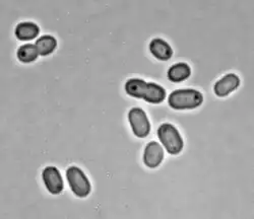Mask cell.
<instances>
[{
    "mask_svg": "<svg viewBox=\"0 0 254 219\" xmlns=\"http://www.w3.org/2000/svg\"><path fill=\"white\" fill-rule=\"evenodd\" d=\"M126 94L136 98L142 99L150 104H161L166 99V91L163 86L154 82H146L139 78L128 79L125 83Z\"/></svg>",
    "mask_w": 254,
    "mask_h": 219,
    "instance_id": "6da1fadb",
    "label": "cell"
},
{
    "mask_svg": "<svg viewBox=\"0 0 254 219\" xmlns=\"http://www.w3.org/2000/svg\"><path fill=\"white\" fill-rule=\"evenodd\" d=\"M203 96L200 92L192 89L174 91L168 99V104L173 110H193L201 106Z\"/></svg>",
    "mask_w": 254,
    "mask_h": 219,
    "instance_id": "7a4b0ae2",
    "label": "cell"
},
{
    "mask_svg": "<svg viewBox=\"0 0 254 219\" xmlns=\"http://www.w3.org/2000/svg\"><path fill=\"white\" fill-rule=\"evenodd\" d=\"M158 137L168 153L177 156L182 151L184 142L175 126L169 123L162 124L158 129Z\"/></svg>",
    "mask_w": 254,
    "mask_h": 219,
    "instance_id": "3957f363",
    "label": "cell"
},
{
    "mask_svg": "<svg viewBox=\"0 0 254 219\" xmlns=\"http://www.w3.org/2000/svg\"><path fill=\"white\" fill-rule=\"evenodd\" d=\"M66 179L72 193L79 197L86 198L91 193L92 186L84 172L77 166H70L66 170Z\"/></svg>",
    "mask_w": 254,
    "mask_h": 219,
    "instance_id": "277c9868",
    "label": "cell"
},
{
    "mask_svg": "<svg viewBox=\"0 0 254 219\" xmlns=\"http://www.w3.org/2000/svg\"><path fill=\"white\" fill-rule=\"evenodd\" d=\"M128 121L130 123L133 134L138 138H144L151 132V123L145 112L140 108H132L128 113Z\"/></svg>",
    "mask_w": 254,
    "mask_h": 219,
    "instance_id": "5b68a950",
    "label": "cell"
},
{
    "mask_svg": "<svg viewBox=\"0 0 254 219\" xmlns=\"http://www.w3.org/2000/svg\"><path fill=\"white\" fill-rule=\"evenodd\" d=\"M42 179L45 184L46 189L53 195H58L63 191L64 185L60 174V171L55 166H47L42 172Z\"/></svg>",
    "mask_w": 254,
    "mask_h": 219,
    "instance_id": "8992f818",
    "label": "cell"
},
{
    "mask_svg": "<svg viewBox=\"0 0 254 219\" xmlns=\"http://www.w3.org/2000/svg\"><path fill=\"white\" fill-rule=\"evenodd\" d=\"M164 160L163 147L156 141H151L145 146L143 152V163L150 168H157Z\"/></svg>",
    "mask_w": 254,
    "mask_h": 219,
    "instance_id": "52a82bcc",
    "label": "cell"
},
{
    "mask_svg": "<svg viewBox=\"0 0 254 219\" xmlns=\"http://www.w3.org/2000/svg\"><path fill=\"white\" fill-rule=\"evenodd\" d=\"M240 85V78L234 74L229 73L221 78L214 86V92L217 97L224 98L236 91Z\"/></svg>",
    "mask_w": 254,
    "mask_h": 219,
    "instance_id": "ba28073f",
    "label": "cell"
},
{
    "mask_svg": "<svg viewBox=\"0 0 254 219\" xmlns=\"http://www.w3.org/2000/svg\"><path fill=\"white\" fill-rule=\"evenodd\" d=\"M150 51L155 58L161 61H168L173 56V50L171 46L162 39H154L151 42Z\"/></svg>",
    "mask_w": 254,
    "mask_h": 219,
    "instance_id": "9c48e42d",
    "label": "cell"
},
{
    "mask_svg": "<svg viewBox=\"0 0 254 219\" xmlns=\"http://www.w3.org/2000/svg\"><path fill=\"white\" fill-rule=\"evenodd\" d=\"M14 34L19 41H30L39 36L40 29L35 23L25 21L16 26Z\"/></svg>",
    "mask_w": 254,
    "mask_h": 219,
    "instance_id": "30bf717a",
    "label": "cell"
},
{
    "mask_svg": "<svg viewBox=\"0 0 254 219\" xmlns=\"http://www.w3.org/2000/svg\"><path fill=\"white\" fill-rule=\"evenodd\" d=\"M167 75L168 79L172 82H182L191 75V68L187 63H177L169 68Z\"/></svg>",
    "mask_w": 254,
    "mask_h": 219,
    "instance_id": "8fae6325",
    "label": "cell"
},
{
    "mask_svg": "<svg viewBox=\"0 0 254 219\" xmlns=\"http://www.w3.org/2000/svg\"><path fill=\"white\" fill-rule=\"evenodd\" d=\"M36 48L38 50L39 55L48 56L54 52L57 47V41L53 36L45 35L39 38L36 42Z\"/></svg>",
    "mask_w": 254,
    "mask_h": 219,
    "instance_id": "7c38bea8",
    "label": "cell"
},
{
    "mask_svg": "<svg viewBox=\"0 0 254 219\" xmlns=\"http://www.w3.org/2000/svg\"><path fill=\"white\" fill-rule=\"evenodd\" d=\"M16 56L22 63H32L37 60L39 53L34 44H26L18 48Z\"/></svg>",
    "mask_w": 254,
    "mask_h": 219,
    "instance_id": "4fadbf2b",
    "label": "cell"
}]
</instances>
